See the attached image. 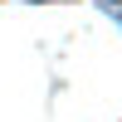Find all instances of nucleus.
I'll return each mask as SVG.
<instances>
[{
  "label": "nucleus",
  "instance_id": "nucleus-1",
  "mask_svg": "<svg viewBox=\"0 0 122 122\" xmlns=\"http://www.w3.org/2000/svg\"><path fill=\"white\" fill-rule=\"evenodd\" d=\"M103 5H107V10H112V15L122 20V0H103Z\"/></svg>",
  "mask_w": 122,
  "mask_h": 122
}]
</instances>
